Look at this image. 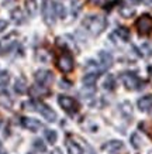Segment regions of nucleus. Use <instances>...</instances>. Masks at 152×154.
<instances>
[{
	"mask_svg": "<svg viewBox=\"0 0 152 154\" xmlns=\"http://www.w3.org/2000/svg\"><path fill=\"white\" fill-rule=\"evenodd\" d=\"M58 103H59V106L64 109L65 112L69 113V115H73V113H76L79 110L78 102H76L73 98H70V96H65V95H62V96L58 98Z\"/></svg>",
	"mask_w": 152,
	"mask_h": 154,
	"instance_id": "obj_6",
	"label": "nucleus"
},
{
	"mask_svg": "<svg viewBox=\"0 0 152 154\" xmlns=\"http://www.w3.org/2000/svg\"><path fill=\"white\" fill-rule=\"evenodd\" d=\"M35 81H37V84L48 86L54 82V74L48 69H38L35 72Z\"/></svg>",
	"mask_w": 152,
	"mask_h": 154,
	"instance_id": "obj_8",
	"label": "nucleus"
},
{
	"mask_svg": "<svg viewBox=\"0 0 152 154\" xmlns=\"http://www.w3.org/2000/svg\"><path fill=\"white\" fill-rule=\"evenodd\" d=\"M6 28H7V21H6V20H1V19H0V33H3Z\"/></svg>",
	"mask_w": 152,
	"mask_h": 154,
	"instance_id": "obj_28",
	"label": "nucleus"
},
{
	"mask_svg": "<svg viewBox=\"0 0 152 154\" xmlns=\"http://www.w3.org/2000/svg\"><path fill=\"white\" fill-rule=\"evenodd\" d=\"M145 5H152V0H144Z\"/></svg>",
	"mask_w": 152,
	"mask_h": 154,
	"instance_id": "obj_31",
	"label": "nucleus"
},
{
	"mask_svg": "<svg viewBox=\"0 0 152 154\" xmlns=\"http://www.w3.org/2000/svg\"><path fill=\"white\" fill-rule=\"evenodd\" d=\"M99 75L97 74H93V72H86V75L83 76V84L85 86H93L96 84V79Z\"/></svg>",
	"mask_w": 152,
	"mask_h": 154,
	"instance_id": "obj_16",
	"label": "nucleus"
},
{
	"mask_svg": "<svg viewBox=\"0 0 152 154\" xmlns=\"http://www.w3.org/2000/svg\"><path fill=\"white\" fill-rule=\"evenodd\" d=\"M99 58H100L101 66H103L104 69H107V68H109V66H111V64H113V57H111L110 52L100 51V52H99Z\"/></svg>",
	"mask_w": 152,
	"mask_h": 154,
	"instance_id": "obj_13",
	"label": "nucleus"
},
{
	"mask_svg": "<svg viewBox=\"0 0 152 154\" xmlns=\"http://www.w3.org/2000/svg\"><path fill=\"white\" fill-rule=\"evenodd\" d=\"M134 2H137V0H134Z\"/></svg>",
	"mask_w": 152,
	"mask_h": 154,
	"instance_id": "obj_36",
	"label": "nucleus"
},
{
	"mask_svg": "<svg viewBox=\"0 0 152 154\" xmlns=\"http://www.w3.org/2000/svg\"><path fill=\"white\" fill-rule=\"evenodd\" d=\"M7 92V89H6V85H3V84H0V95H3V94H6Z\"/></svg>",
	"mask_w": 152,
	"mask_h": 154,
	"instance_id": "obj_30",
	"label": "nucleus"
},
{
	"mask_svg": "<svg viewBox=\"0 0 152 154\" xmlns=\"http://www.w3.org/2000/svg\"><path fill=\"white\" fill-rule=\"evenodd\" d=\"M106 19L103 16H97V14H93V16H88L86 19L83 20V26L86 27L90 34L93 35H99V34L106 28Z\"/></svg>",
	"mask_w": 152,
	"mask_h": 154,
	"instance_id": "obj_1",
	"label": "nucleus"
},
{
	"mask_svg": "<svg viewBox=\"0 0 152 154\" xmlns=\"http://www.w3.org/2000/svg\"><path fill=\"white\" fill-rule=\"evenodd\" d=\"M149 136H151V137H152V133H151V134H149Z\"/></svg>",
	"mask_w": 152,
	"mask_h": 154,
	"instance_id": "obj_34",
	"label": "nucleus"
},
{
	"mask_svg": "<svg viewBox=\"0 0 152 154\" xmlns=\"http://www.w3.org/2000/svg\"><path fill=\"white\" fill-rule=\"evenodd\" d=\"M131 146H133L134 149H141L142 147V143H141V137H139L137 133H134L131 136Z\"/></svg>",
	"mask_w": 152,
	"mask_h": 154,
	"instance_id": "obj_22",
	"label": "nucleus"
},
{
	"mask_svg": "<svg viewBox=\"0 0 152 154\" xmlns=\"http://www.w3.org/2000/svg\"><path fill=\"white\" fill-rule=\"evenodd\" d=\"M11 19L16 21L17 24H20V23H24L25 21V19H24V14H23V11L20 9H16V10H13L11 11Z\"/></svg>",
	"mask_w": 152,
	"mask_h": 154,
	"instance_id": "obj_20",
	"label": "nucleus"
},
{
	"mask_svg": "<svg viewBox=\"0 0 152 154\" xmlns=\"http://www.w3.org/2000/svg\"><path fill=\"white\" fill-rule=\"evenodd\" d=\"M52 154H61V150H58V149L54 150V151H52Z\"/></svg>",
	"mask_w": 152,
	"mask_h": 154,
	"instance_id": "obj_32",
	"label": "nucleus"
},
{
	"mask_svg": "<svg viewBox=\"0 0 152 154\" xmlns=\"http://www.w3.org/2000/svg\"><path fill=\"white\" fill-rule=\"evenodd\" d=\"M111 40H114V38H118V40H121V41H128L130 40V30L125 27H120L117 28L114 33L111 34Z\"/></svg>",
	"mask_w": 152,
	"mask_h": 154,
	"instance_id": "obj_12",
	"label": "nucleus"
},
{
	"mask_svg": "<svg viewBox=\"0 0 152 154\" xmlns=\"http://www.w3.org/2000/svg\"><path fill=\"white\" fill-rule=\"evenodd\" d=\"M135 27L139 35H149L152 33V17L149 14H142L135 21Z\"/></svg>",
	"mask_w": 152,
	"mask_h": 154,
	"instance_id": "obj_5",
	"label": "nucleus"
},
{
	"mask_svg": "<svg viewBox=\"0 0 152 154\" xmlns=\"http://www.w3.org/2000/svg\"><path fill=\"white\" fill-rule=\"evenodd\" d=\"M141 50H142V54L145 57H151L152 55V48L148 45V44H144L142 47H141Z\"/></svg>",
	"mask_w": 152,
	"mask_h": 154,
	"instance_id": "obj_26",
	"label": "nucleus"
},
{
	"mask_svg": "<svg viewBox=\"0 0 152 154\" xmlns=\"http://www.w3.org/2000/svg\"><path fill=\"white\" fill-rule=\"evenodd\" d=\"M44 137H45V140L49 143V144H54L58 139V134H56L55 130H51V129H46L44 130Z\"/></svg>",
	"mask_w": 152,
	"mask_h": 154,
	"instance_id": "obj_18",
	"label": "nucleus"
},
{
	"mask_svg": "<svg viewBox=\"0 0 152 154\" xmlns=\"http://www.w3.org/2000/svg\"><path fill=\"white\" fill-rule=\"evenodd\" d=\"M120 13L123 17H125V19H130V17H133L134 14V9H128V7H123V9L120 10Z\"/></svg>",
	"mask_w": 152,
	"mask_h": 154,
	"instance_id": "obj_24",
	"label": "nucleus"
},
{
	"mask_svg": "<svg viewBox=\"0 0 152 154\" xmlns=\"http://www.w3.org/2000/svg\"><path fill=\"white\" fill-rule=\"evenodd\" d=\"M56 11H58V17L65 19V16H66V10H65L64 6L59 5V3H56Z\"/></svg>",
	"mask_w": 152,
	"mask_h": 154,
	"instance_id": "obj_25",
	"label": "nucleus"
},
{
	"mask_svg": "<svg viewBox=\"0 0 152 154\" xmlns=\"http://www.w3.org/2000/svg\"><path fill=\"white\" fill-rule=\"evenodd\" d=\"M137 106L141 112H152V95H145L142 98H139L138 102H137Z\"/></svg>",
	"mask_w": 152,
	"mask_h": 154,
	"instance_id": "obj_10",
	"label": "nucleus"
},
{
	"mask_svg": "<svg viewBox=\"0 0 152 154\" xmlns=\"http://www.w3.org/2000/svg\"><path fill=\"white\" fill-rule=\"evenodd\" d=\"M14 91L17 92V94H25V91H27V84H25V81L23 78H19V79L16 81V84H14Z\"/></svg>",
	"mask_w": 152,
	"mask_h": 154,
	"instance_id": "obj_17",
	"label": "nucleus"
},
{
	"mask_svg": "<svg viewBox=\"0 0 152 154\" xmlns=\"http://www.w3.org/2000/svg\"><path fill=\"white\" fill-rule=\"evenodd\" d=\"M32 146H34V149H37L38 151H45L46 150V147H45V144L42 143V140L41 139H37V140H34V143H32Z\"/></svg>",
	"mask_w": 152,
	"mask_h": 154,
	"instance_id": "obj_23",
	"label": "nucleus"
},
{
	"mask_svg": "<svg viewBox=\"0 0 152 154\" xmlns=\"http://www.w3.org/2000/svg\"><path fill=\"white\" fill-rule=\"evenodd\" d=\"M103 88L107 91H114L115 89V79L113 75H107V78L103 82Z\"/></svg>",
	"mask_w": 152,
	"mask_h": 154,
	"instance_id": "obj_19",
	"label": "nucleus"
},
{
	"mask_svg": "<svg viewBox=\"0 0 152 154\" xmlns=\"http://www.w3.org/2000/svg\"><path fill=\"white\" fill-rule=\"evenodd\" d=\"M0 154H6V153H4V151H0Z\"/></svg>",
	"mask_w": 152,
	"mask_h": 154,
	"instance_id": "obj_33",
	"label": "nucleus"
},
{
	"mask_svg": "<svg viewBox=\"0 0 152 154\" xmlns=\"http://www.w3.org/2000/svg\"><path fill=\"white\" fill-rule=\"evenodd\" d=\"M89 2H90L92 5H94V6H103L106 0H89Z\"/></svg>",
	"mask_w": 152,
	"mask_h": 154,
	"instance_id": "obj_29",
	"label": "nucleus"
},
{
	"mask_svg": "<svg viewBox=\"0 0 152 154\" xmlns=\"http://www.w3.org/2000/svg\"><path fill=\"white\" fill-rule=\"evenodd\" d=\"M120 78L128 91H137V89H141L144 86V82L133 72H124L120 75Z\"/></svg>",
	"mask_w": 152,
	"mask_h": 154,
	"instance_id": "obj_3",
	"label": "nucleus"
},
{
	"mask_svg": "<svg viewBox=\"0 0 152 154\" xmlns=\"http://www.w3.org/2000/svg\"><path fill=\"white\" fill-rule=\"evenodd\" d=\"M48 94V89H46V86H44V85H34V86H31V89H30V95L31 96H34V98H38V96H42V95H46Z\"/></svg>",
	"mask_w": 152,
	"mask_h": 154,
	"instance_id": "obj_14",
	"label": "nucleus"
},
{
	"mask_svg": "<svg viewBox=\"0 0 152 154\" xmlns=\"http://www.w3.org/2000/svg\"><path fill=\"white\" fill-rule=\"evenodd\" d=\"M25 7H27L28 13L31 14V16H34V14L37 13V2L35 0H27L25 2Z\"/></svg>",
	"mask_w": 152,
	"mask_h": 154,
	"instance_id": "obj_21",
	"label": "nucleus"
},
{
	"mask_svg": "<svg viewBox=\"0 0 152 154\" xmlns=\"http://www.w3.org/2000/svg\"><path fill=\"white\" fill-rule=\"evenodd\" d=\"M59 86H61V88H62V89H69L70 88V82H69V81H66V79H62V81H61V82H59Z\"/></svg>",
	"mask_w": 152,
	"mask_h": 154,
	"instance_id": "obj_27",
	"label": "nucleus"
},
{
	"mask_svg": "<svg viewBox=\"0 0 152 154\" xmlns=\"http://www.w3.org/2000/svg\"><path fill=\"white\" fill-rule=\"evenodd\" d=\"M58 17V11H56V3L52 0H44L42 3V19L48 26H54L55 20Z\"/></svg>",
	"mask_w": 152,
	"mask_h": 154,
	"instance_id": "obj_2",
	"label": "nucleus"
},
{
	"mask_svg": "<svg viewBox=\"0 0 152 154\" xmlns=\"http://www.w3.org/2000/svg\"><path fill=\"white\" fill-rule=\"evenodd\" d=\"M80 141H76V139L69 137V139L66 140V149H68V153L69 154H83V150H85L86 144L82 147V143H80Z\"/></svg>",
	"mask_w": 152,
	"mask_h": 154,
	"instance_id": "obj_9",
	"label": "nucleus"
},
{
	"mask_svg": "<svg viewBox=\"0 0 152 154\" xmlns=\"http://www.w3.org/2000/svg\"><path fill=\"white\" fill-rule=\"evenodd\" d=\"M73 66H75L73 57L70 55L69 52H62L61 55H58V58H56V68L61 72H65V74L72 72Z\"/></svg>",
	"mask_w": 152,
	"mask_h": 154,
	"instance_id": "obj_4",
	"label": "nucleus"
},
{
	"mask_svg": "<svg viewBox=\"0 0 152 154\" xmlns=\"http://www.w3.org/2000/svg\"><path fill=\"white\" fill-rule=\"evenodd\" d=\"M31 154H35V153H31Z\"/></svg>",
	"mask_w": 152,
	"mask_h": 154,
	"instance_id": "obj_35",
	"label": "nucleus"
},
{
	"mask_svg": "<svg viewBox=\"0 0 152 154\" xmlns=\"http://www.w3.org/2000/svg\"><path fill=\"white\" fill-rule=\"evenodd\" d=\"M103 150H110V151H117V150L123 149V143L118 140H111L109 141V143H106V144H103V147H101Z\"/></svg>",
	"mask_w": 152,
	"mask_h": 154,
	"instance_id": "obj_15",
	"label": "nucleus"
},
{
	"mask_svg": "<svg viewBox=\"0 0 152 154\" xmlns=\"http://www.w3.org/2000/svg\"><path fill=\"white\" fill-rule=\"evenodd\" d=\"M21 126L31 131H38L42 127V123L37 119H30V117H21Z\"/></svg>",
	"mask_w": 152,
	"mask_h": 154,
	"instance_id": "obj_11",
	"label": "nucleus"
},
{
	"mask_svg": "<svg viewBox=\"0 0 152 154\" xmlns=\"http://www.w3.org/2000/svg\"><path fill=\"white\" fill-rule=\"evenodd\" d=\"M35 110H37L44 119H46L48 122H55L56 120V113L54 112L49 106H46L45 103L35 102Z\"/></svg>",
	"mask_w": 152,
	"mask_h": 154,
	"instance_id": "obj_7",
	"label": "nucleus"
}]
</instances>
